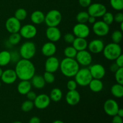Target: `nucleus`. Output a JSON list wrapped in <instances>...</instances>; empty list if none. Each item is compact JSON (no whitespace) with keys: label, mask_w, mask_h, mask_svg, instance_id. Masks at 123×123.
I'll use <instances>...</instances> for the list:
<instances>
[{"label":"nucleus","mask_w":123,"mask_h":123,"mask_svg":"<svg viewBox=\"0 0 123 123\" xmlns=\"http://www.w3.org/2000/svg\"><path fill=\"white\" fill-rule=\"evenodd\" d=\"M16 73L20 80H30L36 73L34 64L30 60L21 59L17 62L15 67Z\"/></svg>","instance_id":"obj_1"},{"label":"nucleus","mask_w":123,"mask_h":123,"mask_svg":"<svg viewBox=\"0 0 123 123\" xmlns=\"http://www.w3.org/2000/svg\"><path fill=\"white\" fill-rule=\"evenodd\" d=\"M80 65L78 63L75 58H64L60 64V68L61 73L67 78L74 77L79 70Z\"/></svg>","instance_id":"obj_2"},{"label":"nucleus","mask_w":123,"mask_h":123,"mask_svg":"<svg viewBox=\"0 0 123 123\" xmlns=\"http://www.w3.org/2000/svg\"><path fill=\"white\" fill-rule=\"evenodd\" d=\"M102 52L107 60L114 61L122 54V49L120 44L112 42L105 46Z\"/></svg>","instance_id":"obj_3"},{"label":"nucleus","mask_w":123,"mask_h":123,"mask_svg":"<svg viewBox=\"0 0 123 123\" xmlns=\"http://www.w3.org/2000/svg\"><path fill=\"white\" fill-rule=\"evenodd\" d=\"M74 80L76 82L78 85H80V86H88L90 82L92 79L90 70L88 68H79L74 76Z\"/></svg>","instance_id":"obj_4"},{"label":"nucleus","mask_w":123,"mask_h":123,"mask_svg":"<svg viewBox=\"0 0 123 123\" xmlns=\"http://www.w3.org/2000/svg\"><path fill=\"white\" fill-rule=\"evenodd\" d=\"M36 53V44L30 41L23 43L19 49V54L22 59L30 60L35 56Z\"/></svg>","instance_id":"obj_5"},{"label":"nucleus","mask_w":123,"mask_h":123,"mask_svg":"<svg viewBox=\"0 0 123 123\" xmlns=\"http://www.w3.org/2000/svg\"><path fill=\"white\" fill-rule=\"evenodd\" d=\"M62 20V14L57 10H51L45 15L44 22L49 26H58Z\"/></svg>","instance_id":"obj_6"},{"label":"nucleus","mask_w":123,"mask_h":123,"mask_svg":"<svg viewBox=\"0 0 123 123\" xmlns=\"http://www.w3.org/2000/svg\"><path fill=\"white\" fill-rule=\"evenodd\" d=\"M107 12L106 7L101 3L91 4L88 7V13L89 15L94 18H100L104 15Z\"/></svg>","instance_id":"obj_7"},{"label":"nucleus","mask_w":123,"mask_h":123,"mask_svg":"<svg viewBox=\"0 0 123 123\" xmlns=\"http://www.w3.org/2000/svg\"><path fill=\"white\" fill-rule=\"evenodd\" d=\"M75 60L80 66H88L92 62V57L91 53L86 50H84L77 52Z\"/></svg>","instance_id":"obj_8"},{"label":"nucleus","mask_w":123,"mask_h":123,"mask_svg":"<svg viewBox=\"0 0 123 123\" xmlns=\"http://www.w3.org/2000/svg\"><path fill=\"white\" fill-rule=\"evenodd\" d=\"M92 25V31L96 36L103 37L109 33L110 30L109 25L104 22L103 20L96 21Z\"/></svg>","instance_id":"obj_9"},{"label":"nucleus","mask_w":123,"mask_h":123,"mask_svg":"<svg viewBox=\"0 0 123 123\" xmlns=\"http://www.w3.org/2000/svg\"><path fill=\"white\" fill-rule=\"evenodd\" d=\"M19 34L25 39H31L36 37L37 34V28L32 24H26L21 26Z\"/></svg>","instance_id":"obj_10"},{"label":"nucleus","mask_w":123,"mask_h":123,"mask_svg":"<svg viewBox=\"0 0 123 123\" xmlns=\"http://www.w3.org/2000/svg\"><path fill=\"white\" fill-rule=\"evenodd\" d=\"M73 34L76 37L86 38L90 34V29L86 24L78 23L73 28Z\"/></svg>","instance_id":"obj_11"},{"label":"nucleus","mask_w":123,"mask_h":123,"mask_svg":"<svg viewBox=\"0 0 123 123\" xmlns=\"http://www.w3.org/2000/svg\"><path fill=\"white\" fill-rule=\"evenodd\" d=\"M119 108H120L117 102L115 100L111 98L106 100L103 105L104 111L109 116L114 117L116 115Z\"/></svg>","instance_id":"obj_12"},{"label":"nucleus","mask_w":123,"mask_h":123,"mask_svg":"<svg viewBox=\"0 0 123 123\" xmlns=\"http://www.w3.org/2000/svg\"><path fill=\"white\" fill-rule=\"evenodd\" d=\"M5 26L8 32L13 34L19 32L22 26L20 20L14 17H10L6 20Z\"/></svg>","instance_id":"obj_13"},{"label":"nucleus","mask_w":123,"mask_h":123,"mask_svg":"<svg viewBox=\"0 0 123 123\" xmlns=\"http://www.w3.org/2000/svg\"><path fill=\"white\" fill-rule=\"evenodd\" d=\"M50 99L49 96L46 94H40L37 96L33 101L36 108L38 109H44L48 108L50 103Z\"/></svg>","instance_id":"obj_14"},{"label":"nucleus","mask_w":123,"mask_h":123,"mask_svg":"<svg viewBox=\"0 0 123 123\" xmlns=\"http://www.w3.org/2000/svg\"><path fill=\"white\" fill-rule=\"evenodd\" d=\"M89 70L92 76V79H102L105 76V68L104 66L100 64H94L93 65H91L90 66Z\"/></svg>","instance_id":"obj_15"},{"label":"nucleus","mask_w":123,"mask_h":123,"mask_svg":"<svg viewBox=\"0 0 123 123\" xmlns=\"http://www.w3.org/2000/svg\"><path fill=\"white\" fill-rule=\"evenodd\" d=\"M60 61L56 56H52L48 57L44 64L46 72L55 73L60 68Z\"/></svg>","instance_id":"obj_16"},{"label":"nucleus","mask_w":123,"mask_h":123,"mask_svg":"<svg viewBox=\"0 0 123 123\" xmlns=\"http://www.w3.org/2000/svg\"><path fill=\"white\" fill-rule=\"evenodd\" d=\"M104 47V42L102 40L94 39L88 43L87 48L90 53L97 54L103 52Z\"/></svg>","instance_id":"obj_17"},{"label":"nucleus","mask_w":123,"mask_h":123,"mask_svg":"<svg viewBox=\"0 0 123 123\" xmlns=\"http://www.w3.org/2000/svg\"><path fill=\"white\" fill-rule=\"evenodd\" d=\"M46 36L50 42H56L61 38V31L57 26H49L46 31Z\"/></svg>","instance_id":"obj_18"},{"label":"nucleus","mask_w":123,"mask_h":123,"mask_svg":"<svg viewBox=\"0 0 123 123\" xmlns=\"http://www.w3.org/2000/svg\"><path fill=\"white\" fill-rule=\"evenodd\" d=\"M0 78L4 84H12L16 81L18 76L14 70L9 68L3 71L2 76Z\"/></svg>","instance_id":"obj_19"},{"label":"nucleus","mask_w":123,"mask_h":123,"mask_svg":"<svg viewBox=\"0 0 123 123\" xmlns=\"http://www.w3.org/2000/svg\"><path fill=\"white\" fill-rule=\"evenodd\" d=\"M80 100V93L75 90L68 91L66 96V101L70 106H75L79 103Z\"/></svg>","instance_id":"obj_20"},{"label":"nucleus","mask_w":123,"mask_h":123,"mask_svg":"<svg viewBox=\"0 0 123 123\" xmlns=\"http://www.w3.org/2000/svg\"><path fill=\"white\" fill-rule=\"evenodd\" d=\"M56 52V46L53 42H46L42 47V54L46 57L54 56Z\"/></svg>","instance_id":"obj_21"},{"label":"nucleus","mask_w":123,"mask_h":123,"mask_svg":"<svg viewBox=\"0 0 123 123\" xmlns=\"http://www.w3.org/2000/svg\"><path fill=\"white\" fill-rule=\"evenodd\" d=\"M72 46L78 52L86 50L88 47V42L86 38L76 37L72 43Z\"/></svg>","instance_id":"obj_22"},{"label":"nucleus","mask_w":123,"mask_h":123,"mask_svg":"<svg viewBox=\"0 0 123 123\" xmlns=\"http://www.w3.org/2000/svg\"><path fill=\"white\" fill-rule=\"evenodd\" d=\"M32 85L30 80H21L18 84L17 90L20 94L26 95L31 90Z\"/></svg>","instance_id":"obj_23"},{"label":"nucleus","mask_w":123,"mask_h":123,"mask_svg":"<svg viewBox=\"0 0 123 123\" xmlns=\"http://www.w3.org/2000/svg\"><path fill=\"white\" fill-rule=\"evenodd\" d=\"M44 13L42 11L36 10L32 12V14H31V22L35 25H40L44 22Z\"/></svg>","instance_id":"obj_24"},{"label":"nucleus","mask_w":123,"mask_h":123,"mask_svg":"<svg viewBox=\"0 0 123 123\" xmlns=\"http://www.w3.org/2000/svg\"><path fill=\"white\" fill-rule=\"evenodd\" d=\"M31 80V85L35 88L42 89L45 86L46 82L44 81V78L42 76L39 75V74H34Z\"/></svg>","instance_id":"obj_25"},{"label":"nucleus","mask_w":123,"mask_h":123,"mask_svg":"<svg viewBox=\"0 0 123 123\" xmlns=\"http://www.w3.org/2000/svg\"><path fill=\"white\" fill-rule=\"evenodd\" d=\"M90 89L94 92H99L103 90V84L101 79H92L88 85Z\"/></svg>","instance_id":"obj_26"},{"label":"nucleus","mask_w":123,"mask_h":123,"mask_svg":"<svg viewBox=\"0 0 123 123\" xmlns=\"http://www.w3.org/2000/svg\"><path fill=\"white\" fill-rule=\"evenodd\" d=\"M12 61L11 53L8 50H2L0 52V66H6Z\"/></svg>","instance_id":"obj_27"},{"label":"nucleus","mask_w":123,"mask_h":123,"mask_svg":"<svg viewBox=\"0 0 123 123\" xmlns=\"http://www.w3.org/2000/svg\"><path fill=\"white\" fill-rule=\"evenodd\" d=\"M62 92L58 88H55L51 90L49 95L50 100L54 102H60L62 98Z\"/></svg>","instance_id":"obj_28"},{"label":"nucleus","mask_w":123,"mask_h":123,"mask_svg":"<svg viewBox=\"0 0 123 123\" xmlns=\"http://www.w3.org/2000/svg\"><path fill=\"white\" fill-rule=\"evenodd\" d=\"M111 94L116 98H121L123 96V86L120 84H114L111 88Z\"/></svg>","instance_id":"obj_29"},{"label":"nucleus","mask_w":123,"mask_h":123,"mask_svg":"<svg viewBox=\"0 0 123 123\" xmlns=\"http://www.w3.org/2000/svg\"><path fill=\"white\" fill-rule=\"evenodd\" d=\"M78 51L72 46L66 47L64 50V54L66 58H75Z\"/></svg>","instance_id":"obj_30"},{"label":"nucleus","mask_w":123,"mask_h":123,"mask_svg":"<svg viewBox=\"0 0 123 123\" xmlns=\"http://www.w3.org/2000/svg\"><path fill=\"white\" fill-rule=\"evenodd\" d=\"M22 37L19 32L11 34L8 38V42L11 45H16L20 43Z\"/></svg>","instance_id":"obj_31"},{"label":"nucleus","mask_w":123,"mask_h":123,"mask_svg":"<svg viewBox=\"0 0 123 123\" xmlns=\"http://www.w3.org/2000/svg\"><path fill=\"white\" fill-rule=\"evenodd\" d=\"M89 16H90V15L87 12L83 11V12H79L76 16V20L78 23L86 24L88 22Z\"/></svg>","instance_id":"obj_32"},{"label":"nucleus","mask_w":123,"mask_h":123,"mask_svg":"<svg viewBox=\"0 0 123 123\" xmlns=\"http://www.w3.org/2000/svg\"><path fill=\"white\" fill-rule=\"evenodd\" d=\"M14 17L20 21L24 20L27 17V12L25 8H18V10H16L15 13H14Z\"/></svg>","instance_id":"obj_33"},{"label":"nucleus","mask_w":123,"mask_h":123,"mask_svg":"<svg viewBox=\"0 0 123 123\" xmlns=\"http://www.w3.org/2000/svg\"><path fill=\"white\" fill-rule=\"evenodd\" d=\"M123 32L120 30H116L112 33L111 38L113 43L119 44L123 40Z\"/></svg>","instance_id":"obj_34"},{"label":"nucleus","mask_w":123,"mask_h":123,"mask_svg":"<svg viewBox=\"0 0 123 123\" xmlns=\"http://www.w3.org/2000/svg\"><path fill=\"white\" fill-rule=\"evenodd\" d=\"M34 107V102L32 101L26 100L22 103L21 109L22 111L25 112H28L33 109Z\"/></svg>","instance_id":"obj_35"},{"label":"nucleus","mask_w":123,"mask_h":123,"mask_svg":"<svg viewBox=\"0 0 123 123\" xmlns=\"http://www.w3.org/2000/svg\"><path fill=\"white\" fill-rule=\"evenodd\" d=\"M111 7L117 11H121L123 9V0H110Z\"/></svg>","instance_id":"obj_36"},{"label":"nucleus","mask_w":123,"mask_h":123,"mask_svg":"<svg viewBox=\"0 0 123 123\" xmlns=\"http://www.w3.org/2000/svg\"><path fill=\"white\" fill-rule=\"evenodd\" d=\"M114 16L111 12H106L104 14V15L102 16V19H103V21L105 22L106 24H108V25H110L114 22Z\"/></svg>","instance_id":"obj_37"},{"label":"nucleus","mask_w":123,"mask_h":123,"mask_svg":"<svg viewBox=\"0 0 123 123\" xmlns=\"http://www.w3.org/2000/svg\"><path fill=\"white\" fill-rule=\"evenodd\" d=\"M43 77L44 78V81L48 84H52L55 80V75L54 74V73H50V72H45Z\"/></svg>","instance_id":"obj_38"},{"label":"nucleus","mask_w":123,"mask_h":123,"mask_svg":"<svg viewBox=\"0 0 123 123\" xmlns=\"http://www.w3.org/2000/svg\"><path fill=\"white\" fill-rule=\"evenodd\" d=\"M115 78L117 83L123 85V67H120L115 72Z\"/></svg>","instance_id":"obj_39"},{"label":"nucleus","mask_w":123,"mask_h":123,"mask_svg":"<svg viewBox=\"0 0 123 123\" xmlns=\"http://www.w3.org/2000/svg\"><path fill=\"white\" fill-rule=\"evenodd\" d=\"M76 37L72 33H67L64 36V40L68 44H72Z\"/></svg>","instance_id":"obj_40"},{"label":"nucleus","mask_w":123,"mask_h":123,"mask_svg":"<svg viewBox=\"0 0 123 123\" xmlns=\"http://www.w3.org/2000/svg\"><path fill=\"white\" fill-rule=\"evenodd\" d=\"M77 86H78V84H77L76 82L74 80H68V82H67V89H68L69 91L76 90Z\"/></svg>","instance_id":"obj_41"},{"label":"nucleus","mask_w":123,"mask_h":123,"mask_svg":"<svg viewBox=\"0 0 123 123\" xmlns=\"http://www.w3.org/2000/svg\"><path fill=\"white\" fill-rule=\"evenodd\" d=\"M114 21L116 22L117 23H121L123 22V13L122 12H118L114 16Z\"/></svg>","instance_id":"obj_42"},{"label":"nucleus","mask_w":123,"mask_h":123,"mask_svg":"<svg viewBox=\"0 0 123 123\" xmlns=\"http://www.w3.org/2000/svg\"><path fill=\"white\" fill-rule=\"evenodd\" d=\"M26 97H27L28 100L32 101V102L34 100L35 98H36V97H37V94H36V92L31 91V90L29 91V92L26 94Z\"/></svg>","instance_id":"obj_43"},{"label":"nucleus","mask_w":123,"mask_h":123,"mask_svg":"<svg viewBox=\"0 0 123 123\" xmlns=\"http://www.w3.org/2000/svg\"><path fill=\"white\" fill-rule=\"evenodd\" d=\"M92 0H79L80 6L82 7H88L91 4Z\"/></svg>","instance_id":"obj_44"},{"label":"nucleus","mask_w":123,"mask_h":123,"mask_svg":"<svg viewBox=\"0 0 123 123\" xmlns=\"http://www.w3.org/2000/svg\"><path fill=\"white\" fill-rule=\"evenodd\" d=\"M115 63L119 67H123V55L121 54L115 60Z\"/></svg>","instance_id":"obj_45"},{"label":"nucleus","mask_w":123,"mask_h":123,"mask_svg":"<svg viewBox=\"0 0 123 123\" xmlns=\"http://www.w3.org/2000/svg\"><path fill=\"white\" fill-rule=\"evenodd\" d=\"M112 123H123V118L120 117L118 115H116L113 117Z\"/></svg>","instance_id":"obj_46"},{"label":"nucleus","mask_w":123,"mask_h":123,"mask_svg":"<svg viewBox=\"0 0 123 123\" xmlns=\"http://www.w3.org/2000/svg\"><path fill=\"white\" fill-rule=\"evenodd\" d=\"M119 68H120V67H119L118 66V65L115 62V63H112L111 65L110 70L111 71V72H112V73H115Z\"/></svg>","instance_id":"obj_47"},{"label":"nucleus","mask_w":123,"mask_h":123,"mask_svg":"<svg viewBox=\"0 0 123 123\" xmlns=\"http://www.w3.org/2000/svg\"><path fill=\"white\" fill-rule=\"evenodd\" d=\"M29 123H41V120L38 117H33L30 119Z\"/></svg>","instance_id":"obj_48"},{"label":"nucleus","mask_w":123,"mask_h":123,"mask_svg":"<svg viewBox=\"0 0 123 123\" xmlns=\"http://www.w3.org/2000/svg\"><path fill=\"white\" fill-rule=\"evenodd\" d=\"M96 22V18H94L93 16H90L88 18V19L87 22L90 23L91 24H94Z\"/></svg>","instance_id":"obj_49"},{"label":"nucleus","mask_w":123,"mask_h":123,"mask_svg":"<svg viewBox=\"0 0 123 123\" xmlns=\"http://www.w3.org/2000/svg\"><path fill=\"white\" fill-rule=\"evenodd\" d=\"M117 115H118L119 117H123V109H120V108H119L118 111L117 112Z\"/></svg>","instance_id":"obj_50"},{"label":"nucleus","mask_w":123,"mask_h":123,"mask_svg":"<svg viewBox=\"0 0 123 123\" xmlns=\"http://www.w3.org/2000/svg\"><path fill=\"white\" fill-rule=\"evenodd\" d=\"M52 123H64L62 121H61V120H55V121H54Z\"/></svg>","instance_id":"obj_51"},{"label":"nucleus","mask_w":123,"mask_h":123,"mask_svg":"<svg viewBox=\"0 0 123 123\" xmlns=\"http://www.w3.org/2000/svg\"><path fill=\"white\" fill-rule=\"evenodd\" d=\"M2 73H3V70H2V68H1V67H0V78H1V76H2Z\"/></svg>","instance_id":"obj_52"},{"label":"nucleus","mask_w":123,"mask_h":123,"mask_svg":"<svg viewBox=\"0 0 123 123\" xmlns=\"http://www.w3.org/2000/svg\"><path fill=\"white\" fill-rule=\"evenodd\" d=\"M120 27H121V31L123 32V22L121 23V26H120Z\"/></svg>","instance_id":"obj_53"},{"label":"nucleus","mask_w":123,"mask_h":123,"mask_svg":"<svg viewBox=\"0 0 123 123\" xmlns=\"http://www.w3.org/2000/svg\"><path fill=\"white\" fill-rule=\"evenodd\" d=\"M12 123H22L20 122V121H14V122Z\"/></svg>","instance_id":"obj_54"},{"label":"nucleus","mask_w":123,"mask_h":123,"mask_svg":"<svg viewBox=\"0 0 123 123\" xmlns=\"http://www.w3.org/2000/svg\"><path fill=\"white\" fill-rule=\"evenodd\" d=\"M1 81H0V87H1Z\"/></svg>","instance_id":"obj_55"}]
</instances>
